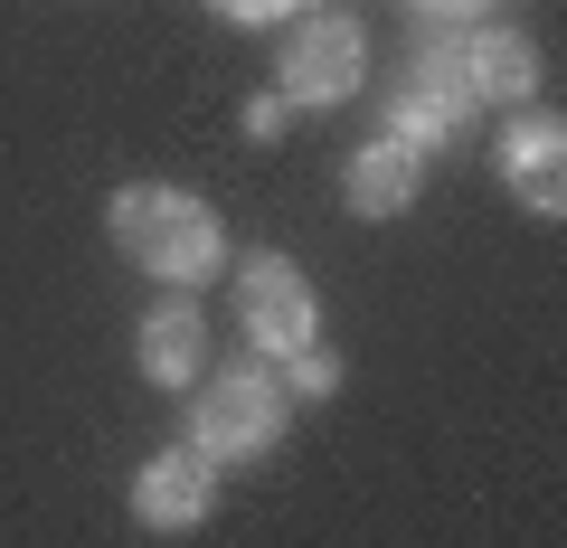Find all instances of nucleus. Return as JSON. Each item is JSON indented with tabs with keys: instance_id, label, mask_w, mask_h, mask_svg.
<instances>
[{
	"instance_id": "nucleus-10",
	"label": "nucleus",
	"mask_w": 567,
	"mask_h": 548,
	"mask_svg": "<svg viewBox=\"0 0 567 548\" xmlns=\"http://www.w3.org/2000/svg\"><path fill=\"white\" fill-rule=\"evenodd\" d=\"M341 189H350V208H360V218H398V208L416 199V152L379 133V143H360V152H350Z\"/></svg>"
},
{
	"instance_id": "nucleus-5",
	"label": "nucleus",
	"mask_w": 567,
	"mask_h": 548,
	"mask_svg": "<svg viewBox=\"0 0 567 548\" xmlns=\"http://www.w3.org/2000/svg\"><path fill=\"white\" fill-rule=\"evenodd\" d=\"M464 123H473V85H464V66H454V39L416 48L398 104H388V143H406V152L425 162V152H445Z\"/></svg>"
},
{
	"instance_id": "nucleus-7",
	"label": "nucleus",
	"mask_w": 567,
	"mask_h": 548,
	"mask_svg": "<svg viewBox=\"0 0 567 548\" xmlns=\"http://www.w3.org/2000/svg\"><path fill=\"white\" fill-rule=\"evenodd\" d=\"M502 180H511V199L520 208H539V218H558L567 208V133H558V114H520L502 133Z\"/></svg>"
},
{
	"instance_id": "nucleus-14",
	"label": "nucleus",
	"mask_w": 567,
	"mask_h": 548,
	"mask_svg": "<svg viewBox=\"0 0 567 548\" xmlns=\"http://www.w3.org/2000/svg\"><path fill=\"white\" fill-rule=\"evenodd\" d=\"M406 10H425V20H473L483 0H406Z\"/></svg>"
},
{
	"instance_id": "nucleus-13",
	"label": "nucleus",
	"mask_w": 567,
	"mask_h": 548,
	"mask_svg": "<svg viewBox=\"0 0 567 548\" xmlns=\"http://www.w3.org/2000/svg\"><path fill=\"white\" fill-rule=\"evenodd\" d=\"M246 143H275V133H284V95H246Z\"/></svg>"
},
{
	"instance_id": "nucleus-11",
	"label": "nucleus",
	"mask_w": 567,
	"mask_h": 548,
	"mask_svg": "<svg viewBox=\"0 0 567 548\" xmlns=\"http://www.w3.org/2000/svg\"><path fill=\"white\" fill-rule=\"evenodd\" d=\"M275 379H284V397H331V387H341V360H331V350L312 341V350H293V360L275 369Z\"/></svg>"
},
{
	"instance_id": "nucleus-9",
	"label": "nucleus",
	"mask_w": 567,
	"mask_h": 548,
	"mask_svg": "<svg viewBox=\"0 0 567 548\" xmlns=\"http://www.w3.org/2000/svg\"><path fill=\"white\" fill-rule=\"evenodd\" d=\"M142 379L152 387H199V360H208V322L189 293H171V303H152V322H142Z\"/></svg>"
},
{
	"instance_id": "nucleus-8",
	"label": "nucleus",
	"mask_w": 567,
	"mask_h": 548,
	"mask_svg": "<svg viewBox=\"0 0 567 548\" xmlns=\"http://www.w3.org/2000/svg\"><path fill=\"white\" fill-rule=\"evenodd\" d=\"M454 66H464L473 104H529V85H539V58H529L520 29H464L454 39Z\"/></svg>"
},
{
	"instance_id": "nucleus-4",
	"label": "nucleus",
	"mask_w": 567,
	"mask_h": 548,
	"mask_svg": "<svg viewBox=\"0 0 567 548\" xmlns=\"http://www.w3.org/2000/svg\"><path fill=\"white\" fill-rule=\"evenodd\" d=\"M237 293H246V341L265 350V360H293V350H312L322 341V303H312V285H303V265L293 256H246L237 265Z\"/></svg>"
},
{
	"instance_id": "nucleus-6",
	"label": "nucleus",
	"mask_w": 567,
	"mask_h": 548,
	"mask_svg": "<svg viewBox=\"0 0 567 548\" xmlns=\"http://www.w3.org/2000/svg\"><path fill=\"white\" fill-rule=\"evenodd\" d=\"M208 502H218V464H208L199 445H162L133 473V520L142 529H199Z\"/></svg>"
},
{
	"instance_id": "nucleus-12",
	"label": "nucleus",
	"mask_w": 567,
	"mask_h": 548,
	"mask_svg": "<svg viewBox=\"0 0 567 548\" xmlns=\"http://www.w3.org/2000/svg\"><path fill=\"white\" fill-rule=\"evenodd\" d=\"M218 20H237V29H275V20H293L303 0H208Z\"/></svg>"
},
{
	"instance_id": "nucleus-2",
	"label": "nucleus",
	"mask_w": 567,
	"mask_h": 548,
	"mask_svg": "<svg viewBox=\"0 0 567 548\" xmlns=\"http://www.w3.org/2000/svg\"><path fill=\"white\" fill-rule=\"evenodd\" d=\"M284 416H293L284 379L265 360H237V369H218V379L199 387V406H189V445H199L208 464H246V454H265L284 435Z\"/></svg>"
},
{
	"instance_id": "nucleus-1",
	"label": "nucleus",
	"mask_w": 567,
	"mask_h": 548,
	"mask_svg": "<svg viewBox=\"0 0 567 548\" xmlns=\"http://www.w3.org/2000/svg\"><path fill=\"white\" fill-rule=\"evenodd\" d=\"M104 227H114V246L142 265V275H162L171 293L208 285V275L227 265V227H218V208L189 199V189H171V180H133V189H114Z\"/></svg>"
},
{
	"instance_id": "nucleus-3",
	"label": "nucleus",
	"mask_w": 567,
	"mask_h": 548,
	"mask_svg": "<svg viewBox=\"0 0 567 548\" xmlns=\"http://www.w3.org/2000/svg\"><path fill=\"white\" fill-rule=\"evenodd\" d=\"M369 76V29L350 10H312L293 20V39L275 48V95L284 104H350Z\"/></svg>"
}]
</instances>
